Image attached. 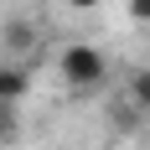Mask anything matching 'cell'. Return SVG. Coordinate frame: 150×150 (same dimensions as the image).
Listing matches in <instances>:
<instances>
[{
	"label": "cell",
	"mask_w": 150,
	"mask_h": 150,
	"mask_svg": "<svg viewBox=\"0 0 150 150\" xmlns=\"http://www.w3.org/2000/svg\"><path fill=\"white\" fill-rule=\"evenodd\" d=\"M57 73H62V83H67L78 98H88V93L104 88V78H109V57H104V47H93V42H73V47H62Z\"/></svg>",
	"instance_id": "1"
},
{
	"label": "cell",
	"mask_w": 150,
	"mask_h": 150,
	"mask_svg": "<svg viewBox=\"0 0 150 150\" xmlns=\"http://www.w3.org/2000/svg\"><path fill=\"white\" fill-rule=\"evenodd\" d=\"M0 47H5V62H16V67H21V57H31V52H36V26H31V21H21V16H16V21H5V26H0Z\"/></svg>",
	"instance_id": "2"
},
{
	"label": "cell",
	"mask_w": 150,
	"mask_h": 150,
	"mask_svg": "<svg viewBox=\"0 0 150 150\" xmlns=\"http://www.w3.org/2000/svg\"><path fill=\"white\" fill-rule=\"evenodd\" d=\"M26 93H31V73L16 62H0V109H16Z\"/></svg>",
	"instance_id": "3"
},
{
	"label": "cell",
	"mask_w": 150,
	"mask_h": 150,
	"mask_svg": "<svg viewBox=\"0 0 150 150\" xmlns=\"http://www.w3.org/2000/svg\"><path fill=\"white\" fill-rule=\"evenodd\" d=\"M109 119H114V129H140V124H145V114H140V109L119 93V98L109 104Z\"/></svg>",
	"instance_id": "4"
},
{
	"label": "cell",
	"mask_w": 150,
	"mask_h": 150,
	"mask_svg": "<svg viewBox=\"0 0 150 150\" xmlns=\"http://www.w3.org/2000/svg\"><path fill=\"white\" fill-rule=\"evenodd\" d=\"M124 98H129L140 114H150V67H140V73L124 83Z\"/></svg>",
	"instance_id": "5"
},
{
	"label": "cell",
	"mask_w": 150,
	"mask_h": 150,
	"mask_svg": "<svg viewBox=\"0 0 150 150\" xmlns=\"http://www.w3.org/2000/svg\"><path fill=\"white\" fill-rule=\"evenodd\" d=\"M11 135H16V109H0V150L11 145Z\"/></svg>",
	"instance_id": "6"
},
{
	"label": "cell",
	"mask_w": 150,
	"mask_h": 150,
	"mask_svg": "<svg viewBox=\"0 0 150 150\" xmlns=\"http://www.w3.org/2000/svg\"><path fill=\"white\" fill-rule=\"evenodd\" d=\"M129 21H145L150 26V0H129Z\"/></svg>",
	"instance_id": "7"
},
{
	"label": "cell",
	"mask_w": 150,
	"mask_h": 150,
	"mask_svg": "<svg viewBox=\"0 0 150 150\" xmlns=\"http://www.w3.org/2000/svg\"><path fill=\"white\" fill-rule=\"evenodd\" d=\"M67 5H73V11H93L98 0H67Z\"/></svg>",
	"instance_id": "8"
}]
</instances>
